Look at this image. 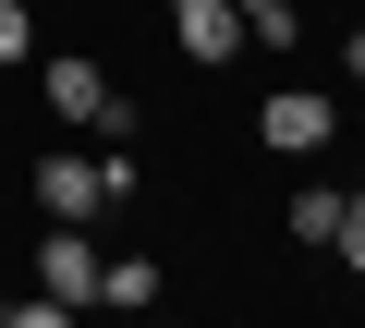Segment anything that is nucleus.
Segmentation results:
<instances>
[{"instance_id": "nucleus-1", "label": "nucleus", "mask_w": 365, "mask_h": 328, "mask_svg": "<svg viewBox=\"0 0 365 328\" xmlns=\"http://www.w3.org/2000/svg\"><path fill=\"white\" fill-rule=\"evenodd\" d=\"M37 85H49V122H73V134H134V97H110V73H98L86 49H61Z\"/></svg>"}, {"instance_id": "nucleus-2", "label": "nucleus", "mask_w": 365, "mask_h": 328, "mask_svg": "<svg viewBox=\"0 0 365 328\" xmlns=\"http://www.w3.org/2000/svg\"><path fill=\"white\" fill-rule=\"evenodd\" d=\"M98 255H110V243H98L86 219H49V231H37V292L86 316V304H98Z\"/></svg>"}, {"instance_id": "nucleus-3", "label": "nucleus", "mask_w": 365, "mask_h": 328, "mask_svg": "<svg viewBox=\"0 0 365 328\" xmlns=\"http://www.w3.org/2000/svg\"><path fill=\"white\" fill-rule=\"evenodd\" d=\"M329 134H341V110H329L317 85H280V97L256 110V146H280V158H317Z\"/></svg>"}, {"instance_id": "nucleus-4", "label": "nucleus", "mask_w": 365, "mask_h": 328, "mask_svg": "<svg viewBox=\"0 0 365 328\" xmlns=\"http://www.w3.org/2000/svg\"><path fill=\"white\" fill-rule=\"evenodd\" d=\"M170 49L182 61H244V13L232 0H170Z\"/></svg>"}, {"instance_id": "nucleus-5", "label": "nucleus", "mask_w": 365, "mask_h": 328, "mask_svg": "<svg viewBox=\"0 0 365 328\" xmlns=\"http://www.w3.org/2000/svg\"><path fill=\"white\" fill-rule=\"evenodd\" d=\"M110 195H98V158H73V146H49L37 158V219H98Z\"/></svg>"}, {"instance_id": "nucleus-6", "label": "nucleus", "mask_w": 365, "mask_h": 328, "mask_svg": "<svg viewBox=\"0 0 365 328\" xmlns=\"http://www.w3.org/2000/svg\"><path fill=\"white\" fill-rule=\"evenodd\" d=\"M158 292H170V280H158V255H134V243H122V255H98V316H158Z\"/></svg>"}, {"instance_id": "nucleus-7", "label": "nucleus", "mask_w": 365, "mask_h": 328, "mask_svg": "<svg viewBox=\"0 0 365 328\" xmlns=\"http://www.w3.org/2000/svg\"><path fill=\"white\" fill-rule=\"evenodd\" d=\"M292 231L329 243V231H341V183H304V195H292Z\"/></svg>"}, {"instance_id": "nucleus-8", "label": "nucleus", "mask_w": 365, "mask_h": 328, "mask_svg": "<svg viewBox=\"0 0 365 328\" xmlns=\"http://www.w3.org/2000/svg\"><path fill=\"white\" fill-rule=\"evenodd\" d=\"M134 183H146V171H134V146H98V195H110V207H134Z\"/></svg>"}, {"instance_id": "nucleus-9", "label": "nucleus", "mask_w": 365, "mask_h": 328, "mask_svg": "<svg viewBox=\"0 0 365 328\" xmlns=\"http://www.w3.org/2000/svg\"><path fill=\"white\" fill-rule=\"evenodd\" d=\"M329 255H341V268L365 280V195H341V231H329Z\"/></svg>"}, {"instance_id": "nucleus-10", "label": "nucleus", "mask_w": 365, "mask_h": 328, "mask_svg": "<svg viewBox=\"0 0 365 328\" xmlns=\"http://www.w3.org/2000/svg\"><path fill=\"white\" fill-rule=\"evenodd\" d=\"M25 49H37V13H25V0H0V73H13Z\"/></svg>"}, {"instance_id": "nucleus-11", "label": "nucleus", "mask_w": 365, "mask_h": 328, "mask_svg": "<svg viewBox=\"0 0 365 328\" xmlns=\"http://www.w3.org/2000/svg\"><path fill=\"white\" fill-rule=\"evenodd\" d=\"M0 328H86V316H73V304H49V292H37V304H0Z\"/></svg>"}, {"instance_id": "nucleus-12", "label": "nucleus", "mask_w": 365, "mask_h": 328, "mask_svg": "<svg viewBox=\"0 0 365 328\" xmlns=\"http://www.w3.org/2000/svg\"><path fill=\"white\" fill-rule=\"evenodd\" d=\"M341 61H353V85H365V37H341Z\"/></svg>"}]
</instances>
